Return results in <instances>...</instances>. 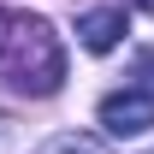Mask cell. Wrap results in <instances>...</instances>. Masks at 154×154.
<instances>
[{"label": "cell", "instance_id": "cell-5", "mask_svg": "<svg viewBox=\"0 0 154 154\" xmlns=\"http://www.w3.org/2000/svg\"><path fill=\"white\" fill-rule=\"evenodd\" d=\"M136 77H142V89L154 95V48H142V54H136Z\"/></svg>", "mask_w": 154, "mask_h": 154}, {"label": "cell", "instance_id": "cell-3", "mask_svg": "<svg viewBox=\"0 0 154 154\" xmlns=\"http://www.w3.org/2000/svg\"><path fill=\"white\" fill-rule=\"evenodd\" d=\"M77 42H83L89 54H113L119 42H125V12H119V6L83 12V18H77Z\"/></svg>", "mask_w": 154, "mask_h": 154}, {"label": "cell", "instance_id": "cell-2", "mask_svg": "<svg viewBox=\"0 0 154 154\" xmlns=\"http://www.w3.org/2000/svg\"><path fill=\"white\" fill-rule=\"evenodd\" d=\"M101 131L107 136H148L154 131V95L148 89H113L101 101Z\"/></svg>", "mask_w": 154, "mask_h": 154}, {"label": "cell", "instance_id": "cell-6", "mask_svg": "<svg viewBox=\"0 0 154 154\" xmlns=\"http://www.w3.org/2000/svg\"><path fill=\"white\" fill-rule=\"evenodd\" d=\"M136 6H142V12H154V0H136Z\"/></svg>", "mask_w": 154, "mask_h": 154}, {"label": "cell", "instance_id": "cell-4", "mask_svg": "<svg viewBox=\"0 0 154 154\" xmlns=\"http://www.w3.org/2000/svg\"><path fill=\"white\" fill-rule=\"evenodd\" d=\"M42 154H107V142L101 136H83V131H59Z\"/></svg>", "mask_w": 154, "mask_h": 154}, {"label": "cell", "instance_id": "cell-1", "mask_svg": "<svg viewBox=\"0 0 154 154\" xmlns=\"http://www.w3.org/2000/svg\"><path fill=\"white\" fill-rule=\"evenodd\" d=\"M0 71L24 95H54L65 83V54H59L48 18H36V12H0Z\"/></svg>", "mask_w": 154, "mask_h": 154}]
</instances>
